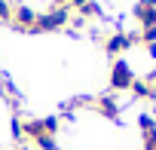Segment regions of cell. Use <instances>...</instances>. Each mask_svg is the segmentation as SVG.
Listing matches in <instances>:
<instances>
[{
    "label": "cell",
    "mask_w": 156,
    "mask_h": 150,
    "mask_svg": "<svg viewBox=\"0 0 156 150\" xmlns=\"http://www.w3.org/2000/svg\"><path fill=\"white\" fill-rule=\"evenodd\" d=\"M138 43V34H122V31H116V34H110L107 40H104V52L107 55H119L122 49H129V46H135Z\"/></svg>",
    "instance_id": "obj_3"
},
{
    "label": "cell",
    "mask_w": 156,
    "mask_h": 150,
    "mask_svg": "<svg viewBox=\"0 0 156 150\" xmlns=\"http://www.w3.org/2000/svg\"><path fill=\"white\" fill-rule=\"evenodd\" d=\"M34 144H37L40 150H58V141H55L52 135H43V138H37Z\"/></svg>",
    "instance_id": "obj_11"
},
{
    "label": "cell",
    "mask_w": 156,
    "mask_h": 150,
    "mask_svg": "<svg viewBox=\"0 0 156 150\" xmlns=\"http://www.w3.org/2000/svg\"><path fill=\"white\" fill-rule=\"evenodd\" d=\"M132 83H135V73H132L129 61L116 58L113 67H110V89L113 92H126V89H132Z\"/></svg>",
    "instance_id": "obj_2"
},
{
    "label": "cell",
    "mask_w": 156,
    "mask_h": 150,
    "mask_svg": "<svg viewBox=\"0 0 156 150\" xmlns=\"http://www.w3.org/2000/svg\"><path fill=\"white\" fill-rule=\"evenodd\" d=\"M101 116H107V120H113V123H119V104L113 101V95H95V104H92Z\"/></svg>",
    "instance_id": "obj_6"
},
{
    "label": "cell",
    "mask_w": 156,
    "mask_h": 150,
    "mask_svg": "<svg viewBox=\"0 0 156 150\" xmlns=\"http://www.w3.org/2000/svg\"><path fill=\"white\" fill-rule=\"evenodd\" d=\"M138 126H141L144 135H147V132H156V120H153L150 113H141V116H138Z\"/></svg>",
    "instance_id": "obj_10"
},
{
    "label": "cell",
    "mask_w": 156,
    "mask_h": 150,
    "mask_svg": "<svg viewBox=\"0 0 156 150\" xmlns=\"http://www.w3.org/2000/svg\"><path fill=\"white\" fill-rule=\"evenodd\" d=\"M129 92H132L135 98H156V86H150L147 80H135Z\"/></svg>",
    "instance_id": "obj_7"
},
{
    "label": "cell",
    "mask_w": 156,
    "mask_h": 150,
    "mask_svg": "<svg viewBox=\"0 0 156 150\" xmlns=\"http://www.w3.org/2000/svg\"><path fill=\"white\" fill-rule=\"evenodd\" d=\"M135 19L141 22V28H156V0H138Z\"/></svg>",
    "instance_id": "obj_5"
},
{
    "label": "cell",
    "mask_w": 156,
    "mask_h": 150,
    "mask_svg": "<svg viewBox=\"0 0 156 150\" xmlns=\"http://www.w3.org/2000/svg\"><path fill=\"white\" fill-rule=\"evenodd\" d=\"M80 3H86V0H70V6H73V9H76V6H80Z\"/></svg>",
    "instance_id": "obj_16"
},
{
    "label": "cell",
    "mask_w": 156,
    "mask_h": 150,
    "mask_svg": "<svg viewBox=\"0 0 156 150\" xmlns=\"http://www.w3.org/2000/svg\"><path fill=\"white\" fill-rule=\"evenodd\" d=\"M70 22V6H52L49 12H40L37 16V25L34 31H58Z\"/></svg>",
    "instance_id": "obj_1"
},
{
    "label": "cell",
    "mask_w": 156,
    "mask_h": 150,
    "mask_svg": "<svg viewBox=\"0 0 156 150\" xmlns=\"http://www.w3.org/2000/svg\"><path fill=\"white\" fill-rule=\"evenodd\" d=\"M37 9H31V6H16L12 9V25L19 28V31H34V25H37Z\"/></svg>",
    "instance_id": "obj_4"
},
{
    "label": "cell",
    "mask_w": 156,
    "mask_h": 150,
    "mask_svg": "<svg viewBox=\"0 0 156 150\" xmlns=\"http://www.w3.org/2000/svg\"><path fill=\"white\" fill-rule=\"evenodd\" d=\"M147 52H150V55L156 58V43H150V46H147Z\"/></svg>",
    "instance_id": "obj_15"
},
{
    "label": "cell",
    "mask_w": 156,
    "mask_h": 150,
    "mask_svg": "<svg viewBox=\"0 0 156 150\" xmlns=\"http://www.w3.org/2000/svg\"><path fill=\"white\" fill-rule=\"evenodd\" d=\"M12 138H16V141L25 138V132H22V120H19V116H12Z\"/></svg>",
    "instance_id": "obj_13"
},
{
    "label": "cell",
    "mask_w": 156,
    "mask_h": 150,
    "mask_svg": "<svg viewBox=\"0 0 156 150\" xmlns=\"http://www.w3.org/2000/svg\"><path fill=\"white\" fill-rule=\"evenodd\" d=\"M144 150H156V132H147L144 135Z\"/></svg>",
    "instance_id": "obj_14"
},
{
    "label": "cell",
    "mask_w": 156,
    "mask_h": 150,
    "mask_svg": "<svg viewBox=\"0 0 156 150\" xmlns=\"http://www.w3.org/2000/svg\"><path fill=\"white\" fill-rule=\"evenodd\" d=\"M76 9H80V16H83V19H95V16H101V6L95 3V0H86V3H80Z\"/></svg>",
    "instance_id": "obj_8"
},
{
    "label": "cell",
    "mask_w": 156,
    "mask_h": 150,
    "mask_svg": "<svg viewBox=\"0 0 156 150\" xmlns=\"http://www.w3.org/2000/svg\"><path fill=\"white\" fill-rule=\"evenodd\" d=\"M58 126H61V116H55V113H52V116H43V129H46V135L55 138V135H58Z\"/></svg>",
    "instance_id": "obj_9"
},
{
    "label": "cell",
    "mask_w": 156,
    "mask_h": 150,
    "mask_svg": "<svg viewBox=\"0 0 156 150\" xmlns=\"http://www.w3.org/2000/svg\"><path fill=\"white\" fill-rule=\"evenodd\" d=\"M12 3H9V0H0V22H12Z\"/></svg>",
    "instance_id": "obj_12"
}]
</instances>
